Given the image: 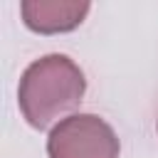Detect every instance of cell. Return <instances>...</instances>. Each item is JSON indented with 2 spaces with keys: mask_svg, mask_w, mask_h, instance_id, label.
Masks as SVG:
<instances>
[{
  "mask_svg": "<svg viewBox=\"0 0 158 158\" xmlns=\"http://www.w3.org/2000/svg\"><path fill=\"white\" fill-rule=\"evenodd\" d=\"M118 151L114 128L96 114H72L47 136L49 158H118Z\"/></svg>",
  "mask_w": 158,
  "mask_h": 158,
  "instance_id": "cell-2",
  "label": "cell"
},
{
  "mask_svg": "<svg viewBox=\"0 0 158 158\" xmlns=\"http://www.w3.org/2000/svg\"><path fill=\"white\" fill-rule=\"evenodd\" d=\"M91 10L86 0H22V22L40 35H59L79 27Z\"/></svg>",
  "mask_w": 158,
  "mask_h": 158,
  "instance_id": "cell-3",
  "label": "cell"
},
{
  "mask_svg": "<svg viewBox=\"0 0 158 158\" xmlns=\"http://www.w3.org/2000/svg\"><path fill=\"white\" fill-rule=\"evenodd\" d=\"M86 79L67 54H44L20 77L17 104L32 128H47L62 114L77 109L84 99Z\"/></svg>",
  "mask_w": 158,
  "mask_h": 158,
  "instance_id": "cell-1",
  "label": "cell"
}]
</instances>
